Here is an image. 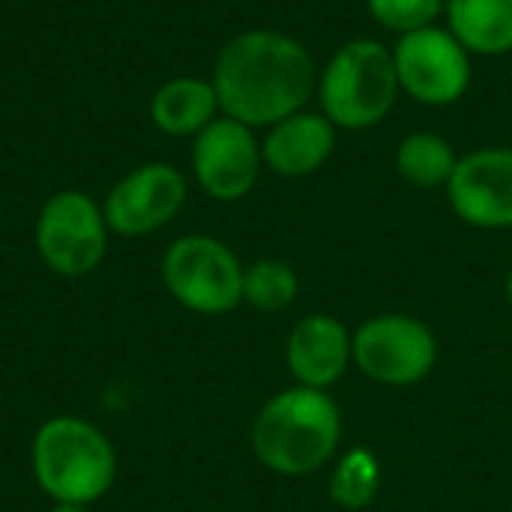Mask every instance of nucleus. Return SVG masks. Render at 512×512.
<instances>
[{
  "instance_id": "nucleus-19",
  "label": "nucleus",
  "mask_w": 512,
  "mask_h": 512,
  "mask_svg": "<svg viewBox=\"0 0 512 512\" xmlns=\"http://www.w3.org/2000/svg\"><path fill=\"white\" fill-rule=\"evenodd\" d=\"M444 6L447 0H366L369 15L396 36L438 24Z\"/></svg>"
},
{
  "instance_id": "nucleus-2",
  "label": "nucleus",
  "mask_w": 512,
  "mask_h": 512,
  "mask_svg": "<svg viewBox=\"0 0 512 512\" xmlns=\"http://www.w3.org/2000/svg\"><path fill=\"white\" fill-rule=\"evenodd\" d=\"M342 444V411L327 390L288 387L276 393L252 423L258 462L282 477L321 471Z\"/></svg>"
},
{
  "instance_id": "nucleus-4",
  "label": "nucleus",
  "mask_w": 512,
  "mask_h": 512,
  "mask_svg": "<svg viewBox=\"0 0 512 512\" xmlns=\"http://www.w3.org/2000/svg\"><path fill=\"white\" fill-rule=\"evenodd\" d=\"M39 489L54 504L87 507L108 495L117 477L111 441L81 417H51L39 426L30 450Z\"/></svg>"
},
{
  "instance_id": "nucleus-15",
  "label": "nucleus",
  "mask_w": 512,
  "mask_h": 512,
  "mask_svg": "<svg viewBox=\"0 0 512 512\" xmlns=\"http://www.w3.org/2000/svg\"><path fill=\"white\" fill-rule=\"evenodd\" d=\"M444 18L471 57H504L512 51V0H447Z\"/></svg>"
},
{
  "instance_id": "nucleus-10",
  "label": "nucleus",
  "mask_w": 512,
  "mask_h": 512,
  "mask_svg": "<svg viewBox=\"0 0 512 512\" xmlns=\"http://www.w3.org/2000/svg\"><path fill=\"white\" fill-rule=\"evenodd\" d=\"M186 192V177L174 165L147 162L114 183L102 213L120 237H147L183 210Z\"/></svg>"
},
{
  "instance_id": "nucleus-6",
  "label": "nucleus",
  "mask_w": 512,
  "mask_h": 512,
  "mask_svg": "<svg viewBox=\"0 0 512 512\" xmlns=\"http://www.w3.org/2000/svg\"><path fill=\"white\" fill-rule=\"evenodd\" d=\"M108 222L102 207L81 189L51 195L36 219V252L57 276H87L108 249Z\"/></svg>"
},
{
  "instance_id": "nucleus-1",
  "label": "nucleus",
  "mask_w": 512,
  "mask_h": 512,
  "mask_svg": "<svg viewBox=\"0 0 512 512\" xmlns=\"http://www.w3.org/2000/svg\"><path fill=\"white\" fill-rule=\"evenodd\" d=\"M318 72L312 51L300 39L258 27L231 36L219 48L210 81L225 117L270 129L309 105Z\"/></svg>"
},
{
  "instance_id": "nucleus-9",
  "label": "nucleus",
  "mask_w": 512,
  "mask_h": 512,
  "mask_svg": "<svg viewBox=\"0 0 512 512\" xmlns=\"http://www.w3.org/2000/svg\"><path fill=\"white\" fill-rule=\"evenodd\" d=\"M261 141L252 126L219 114L192 141V174L216 201L246 198L261 174Z\"/></svg>"
},
{
  "instance_id": "nucleus-16",
  "label": "nucleus",
  "mask_w": 512,
  "mask_h": 512,
  "mask_svg": "<svg viewBox=\"0 0 512 512\" xmlns=\"http://www.w3.org/2000/svg\"><path fill=\"white\" fill-rule=\"evenodd\" d=\"M459 153L438 132H411L399 141L393 165L399 177L414 189H447L456 171Z\"/></svg>"
},
{
  "instance_id": "nucleus-8",
  "label": "nucleus",
  "mask_w": 512,
  "mask_h": 512,
  "mask_svg": "<svg viewBox=\"0 0 512 512\" xmlns=\"http://www.w3.org/2000/svg\"><path fill=\"white\" fill-rule=\"evenodd\" d=\"M357 369L387 387H411L432 375L438 339L414 315H375L354 330Z\"/></svg>"
},
{
  "instance_id": "nucleus-12",
  "label": "nucleus",
  "mask_w": 512,
  "mask_h": 512,
  "mask_svg": "<svg viewBox=\"0 0 512 512\" xmlns=\"http://www.w3.org/2000/svg\"><path fill=\"white\" fill-rule=\"evenodd\" d=\"M285 363L300 387L327 390L354 363V333L336 315H306L288 333Z\"/></svg>"
},
{
  "instance_id": "nucleus-3",
  "label": "nucleus",
  "mask_w": 512,
  "mask_h": 512,
  "mask_svg": "<svg viewBox=\"0 0 512 512\" xmlns=\"http://www.w3.org/2000/svg\"><path fill=\"white\" fill-rule=\"evenodd\" d=\"M315 96L336 129L360 132L384 123L402 96L393 48L369 36L339 45L318 72Z\"/></svg>"
},
{
  "instance_id": "nucleus-13",
  "label": "nucleus",
  "mask_w": 512,
  "mask_h": 512,
  "mask_svg": "<svg viewBox=\"0 0 512 512\" xmlns=\"http://www.w3.org/2000/svg\"><path fill=\"white\" fill-rule=\"evenodd\" d=\"M336 135L339 129L321 111L303 108L267 129L261 141V159L279 177H309L330 162Z\"/></svg>"
},
{
  "instance_id": "nucleus-20",
  "label": "nucleus",
  "mask_w": 512,
  "mask_h": 512,
  "mask_svg": "<svg viewBox=\"0 0 512 512\" xmlns=\"http://www.w3.org/2000/svg\"><path fill=\"white\" fill-rule=\"evenodd\" d=\"M51 512H87V507H78V504H54Z\"/></svg>"
},
{
  "instance_id": "nucleus-18",
  "label": "nucleus",
  "mask_w": 512,
  "mask_h": 512,
  "mask_svg": "<svg viewBox=\"0 0 512 512\" xmlns=\"http://www.w3.org/2000/svg\"><path fill=\"white\" fill-rule=\"evenodd\" d=\"M297 270L279 258H261L243 270V303L258 312H282L297 300Z\"/></svg>"
},
{
  "instance_id": "nucleus-7",
  "label": "nucleus",
  "mask_w": 512,
  "mask_h": 512,
  "mask_svg": "<svg viewBox=\"0 0 512 512\" xmlns=\"http://www.w3.org/2000/svg\"><path fill=\"white\" fill-rule=\"evenodd\" d=\"M393 60L402 93L429 108L456 105L474 78L468 48L441 24L399 36Z\"/></svg>"
},
{
  "instance_id": "nucleus-5",
  "label": "nucleus",
  "mask_w": 512,
  "mask_h": 512,
  "mask_svg": "<svg viewBox=\"0 0 512 512\" xmlns=\"http://www.w3.org/2000/svg\"><path fill=\"white\" fill-rule=\"evenodd\" d=\"M243 264L216 237L189 234L168 246L162 282L168 294L198 315H225L243 303Z\"/></svg>"
},
{
  "instance_id": "nucleus-14",
  "label": "nucleus",
  "mask_w": 512,
  "mask_h": 512,
  "mask_svg": "<svg viewBox=\"0 0 512 512\" xmlns=\"http://www.w3.org/2000/svg\"><path fill=\"white\" fill-rule=\"evenodd\" d=\"M219 114L222 108H219L213 81L192 78V75L165 81L150 99V120L156 123V129L165 135H177V138H186V135L195 138Z\"/></svg>"
},
{
  "instance_id": "nucleus-11",
  "label": "nucleus",
  "mask_w": 512,
  "mask_h": 512,
  "mask_svg": "<svg viewBox=\"0 0 512 512\" xmlns=\"http://www.w3.org/2000/svg\"><path fill=\"white\" fill-rule=\"evenodd\" d=\"M447 198L471 228H512V147H480L459 156Z\"/></svg>"
},
{
  "instance_id": "nucleus-17",
  "label": "nucleus",
  "mask_w": 512,
  "mask_h": 512,
  "mask_svg": "<svg viewBox=\"0 0 512 512\" xmlns=\"http://www.w3.org/2000/svg\"><path fill=\"white\" fill-rule=\"evenodd\" d=\"M381 462L372 450H348L330 474V501L348 512L366 510L381 492Z\"/></svg>"
},
{
  "instance_id": "nucleus-21",
  "label": "nucleus",
  "mask_w": 512,
  "mask_h": 512,
  "mask_svg": "<svg viewBox=\"0 0 512 512\" xmlns=\"http://www.w3.org/2000/svg\"><path fill=\"white\" fill-rule=\"evenodd\" d=\"M504 291H507V300H510L512 306V270L507 273V282H504Z\"/></svg>"
}]
</instances>
